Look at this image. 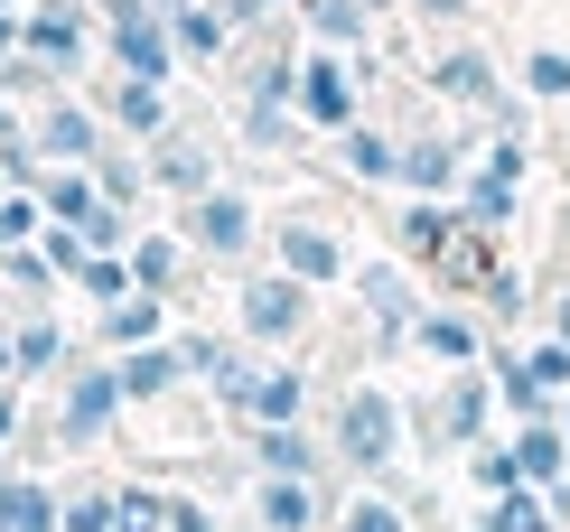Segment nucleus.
<instances>
[{"label":"nucleus","mask_w":570,"mask_h":532,"mask_svg":"<svg viewBox=\"0 0 570 532\" xmlns=\"http://www.w3.org/2000/svg\"><path fill=\"white\" fill-rule=\"evenodd\" d=\"M524 178H533V140H487L468 159V187H459V215L478 234H505L514 206H524Z\"/></svg>","instance_id":"1a4fd4ad"},{"label":"nucleus","mask_w":570,"mask_h":532,"mask_svg":"<svg viewBox=\"0 0 570 532\" xmlns=\"http://www.w3.org/2000/svg\"><path fill=\"white\" fill-rule=\"evenodd\" d=\"M533 327H552L561 346H570V280H552V289H542V318H533Z\"/></svg>","instance_id":"603ef678"},{"label":"nucleus","mask_w":570,"mask_h":532,"mask_svg":"<svg viewBox=\"0 0 570 532\" xmlns=\"http://www.w3.org/2000/svg\"><path fill=\"white\" fill-rule=\"evenodd\" d=\"M561 280H570V187H561Z\"/></svg>","instance_id":"4d7b16f0"},{"label":"nucleus","mask_w":570,"mask_h":532,"mask_svg":"<svg viewBox=\"0 0 570 532\" xmlns=\"http://www.w3.org/2000/svg\"><path fill=\"white\" fill-rule=\"evenodd\" d=\"M19 131H29V112H19L10 93H0V140H19Z\"/></svg>","instance_id":"5fc2aeb1"},{"label":"nucleus","mask_w":570,"mask_h":532,"mask_svg":"<svg viewBox=\"0 0 570 532\" xmlns=\"http://www.w3.org/2000/svg\"><path fill=\"white\" fill-rule=\"evenodd\" d=\"M234 131H244V150H263V159L308 150V140H318V131L299 122V104H244V112H234Z\"/></svg>","instance_id":"2f4dec72"},{"label":"nucleus","mask_w":570,"mask_h":532,"mask_svg":"<svg viewBox=\"0 0 570 532\" xmlns=\"http://www.w3.org/2000/svg\"><path fill=\"white\" fill-rule=\"evenodd\" d=\"M0 280H10V289H19V299H29V308H47V299H57V289H66L57 272H47V253H38V244L0 253Z\"/></svg>","instance_id":"79ce46f5"},{"label":"nucleus","mask_w":570,"mask_h":532,"mask_svg":"<svg viewBox=\"0 0 570 532\" xmlns=\"http://www.w3.org/2000/svg\"><path fill=\"white\" fill-rule=\"evenodd\" d=\"M19 29H29V57L66 66V76H85V66L104 57V19H94V0H29Z\"/></svg>","instance_id":"9b49d317"},{"label":"nucleus","mask_w":570,"mask_h":532,"mask_svg":"<svg viewBox=\"0 0 570 532\" xmlns=\"http://www.w3.org/2000/svg\"><path fill=\"white\" fill-rule=\"evenodd\" d=\"M253 421H318V374H308L299 355H263V383H253L244 430Z\"/></svg>","instance_id":"b1692460"},{"label":"nucleus","mask_w":570,"mask_h":532,"mask_svg":"<svg viewBox=\"0 0 570 532\" xmlns=\"http://www.w3.org/2000/svg\"><path fill=\"white\" fill-rule=\"evenodd\" d=\"M552 421H561V440H570V393H561V411H552Z\"/></svg>","instance_id":"13d9d810"},{"label":"nucleus","mask_w":570,"mask_h":532,"mask_svg":"<svg viewBox=\"0 0 570 532\" xmlns=\"http://www.w3.org/2000/svg\"><path fill=\"white\" fill-rule=\"evenodd\" d=\"M0 197H10V178H0Z\"/></svg>","instance_id":"e2e57ef3"},{"label":"nucleus","mask_w":570,"mask_h":532,"mask_svg":"<svg viewBox=\"0 0 570 532\" xmlns=\"http://www.w3.org/2000/svg\"><path fill=\"white\" fill-rule=\"evenodd\" d=\"M495 244H505V234H478V225H459V234H449V253H440V262H431V272H421V280H431L440 299H468V308H478L487 272H495V262H505Z\"/></svg>","instance_id":"5701e85b"},{"label":"nucleus","mask_w":570,"mask_h":532,"mask_svg":"<svg viewBox=\"0 0 570 532\" xmlns=\"http://www.w3.org/2000/svg\"><path fill=\"white\" fill-rule=\"evenodd\" d=\"M514 85H524L533 93V104H570V57H561V47H533V57H524V76H514Z\"/></svg>","instance_id":"37998d69"},{"label":"nucleus","mask_w":570,"mask_h":532,"mask_svg":"<svg viewBox=\"0 0 570 532\" xmlns=\"http://www.w3.org/2000/svg\"><path fill=\"white\" fill-rule=\"evenodd\" d=\"M178 244L197 253V262H225V272H253V253L272 244V225H263V206L244 197V187H206L197 206H178Z\"/></svg>","instance_id":"39448f33"},{"label":"nucleus","mask_w":570,"mask_h":532,"mask_svg":"<svg viewBox=\"0 0 570 532\" xmlns=\"http://www.w3.org/2000/svg\"><path fill=\"white\" fill-rule=\"evenodd\" d=\"M94 187H104V206H122V215H140L159 197L150 187V159L131 150V140H104V159H94Z\"/></svg>","instance_id":"7c9ffc66"},{"label":"nucleus","mask_w":570,"mask_h":532,"mask_svg":"<svg viewBox=\"0 0 570 532\" xmlns=\"http://www.w3.org/2000/svg\"><path fill=\"white\" fill-rule=\"evenodd\" d=\"M131 234H140L131 215H122V206H104V215L85 225V244H94V253H131Z\"/></svg>","instance_id":"09e8293b"},{"label":"nucleus","mask_w":570,"mask_h":532,"mask_svg":"<svg viewBox=\"0 0 570 532\" xmlns=\"http://www.w3.org/2000/svg\"><path fill=\"white\" fill-rule=\"evenodd\" d=\"M140 159H150V187H159L169 206H197L206 187H225V150H216V131H206V122H187V112H178V122L159 131Z\"/></svg>","instance_id":"9d476101"},{"label":"nucleus","mask_w":570,"mask_h":532,"mask_svg":"<svg viewBox=\"0 0 570 532\" xmlns=\"http://www.w3.org/2000/svg\"><path fill=\"white\" fill-rule=\"evenodd\" d=\"M38 225H47V206H38V187H10V197H0V253H19V244H38Z\"/></svg>","instance_id":"a18cd8bd"},{"label":"nucleus","mask_w":570,"mask_h":532,"mask_svg":"<svg viewBox=\"0 0 570 532\" xmlns=\"http://www.w3.org/2000/svg\"><path fill=\"white\" fill-rule=\"evenodd\" d=\"M412 346H421V355H431V365L449 374V365H487L495 327H487L468 299H431V308H421V327H412Z\"/></svg>","instance_id":"aec40b11"},{"label":"nucleus","mask_w":570,"mask_h":532,"mask_svg":"<svg viewBox=\"0 0 570 532\" xmlns=\"http://www.w3.org/2000/svg\"><path fill=\"white\" fill-rule=\"evenodd\" d=\"M38 206H47V225H94V215H104V187H94V159L85 168H47L38 178Z\"/></svg>","instance_id":"c756f323"},{"label":"nucleus","mask_w":570,"mask_h":532,"mask_svg":"<svg viewBox=\"0 0 570 532\" xmlns=\"http://www.w3.org/2000/svg\"><path fill=\"white\" fill-rule=\"evenodd\" d=\"M272 262H281L291 280H308V289H346V280H355L346 225H337V215H318V206H299V215H272Z\"/></svg>","instance_id":"6e6552de"},{"label":"nucleus","mask_w":570,"mask_h":532,"mask_svg":"<svg viewBox=\"0 0 570 532\" xmlns=\"http://www.w3.org/2000/svg\"><path fill=\"white\" fill-rule=\"evenodd\" d=\"M244 504H253V532H327L337 523V476H244Z\"/></svg>","instance_id":"f8f14e48"},{"label":"nucleus","mask_w":570,"mask_h":532,"mask_svg":"<svg viewBox=\"0 0 570 532\" xmlns=\"http://www.w3.org/2000/svg\"><path fill=\"white\" fill-rule=\"evenodd\" d=\"M365 10H374V19H384V10H402V0H365Z\"/></svg>","instance_id":"bf43d9fd"},{"label":"nucleus","mask_w":570,"mask_h":532,"mask_svg":"<svg viewBox=\"0 0 570 532\" xmlns=\"http://www.w3.org/2000/svg\"><path fill=\"white\" fill-rule=\"evenodd\" d=\"M131 280L140 289H159V299H178V289H187V244H178V234H131Z\"/></svg>","instance_id":"72a5a7b5"},{"label":"nucleus","mask_w":570,"mask_h":532,"mask_svg":"<svg viewBox=\"0 0 570 532\" xmlns=\"http://www.w3.org/2000/svg\"><path fill=\"white\" fill-rule=\"evenodd\" d=\"M505 402H495V374L487 365H449L431 393H412V449L431 457H468L478 440H495Z\"/></svg>","instance_id":"f03ea898"},{"label":"nucleus","mask_w":570,"mask_h":532,"mask_svg":"<svg viewBox=\"0 0 570 532\" xmlns=\"http://www.w3.org/2000/svg\"><path fill=\"white\" fill-rule=\"evenodd\" d=\"M468 159H478V131H402V197H459Z\"/></svg>","instance_id":"dca6fc26"},{"label":"nucleus","mask_w":570,"mask_h":532,"mask_svg":"<svg viewBox=\"0 0 570 532\" xmlns=\"http://www.w3.org/2000/svg\"><path fill=\"white\" fill-rule=\"evenodd\" d=\"M47 411H57V449H66V457H94L112 430H122V411H131V402H122V374H112V355L85 346L76 365L57 374V402H47Z\"/></svg>","instance_id":"20e7f679"},{"label":"nucleus","mask_w":570,"mask_h":532,"mask_svg":"<svg viewBox=\"0 0 570 532\" xmlns=\"http://www.w3.org/2000/svg\"><path fill=\"white\" fill-rule=\"evenodd\" d=\"M327 532H412V504L393 486H355V495H337V523Z\"/></svg>","instance_id":"c9c22d12"},{"label":"nucleus","mask_w":570,"mask_h":532,"mask_svg":"<svg viewBox=\"0 0 570 532\" xmlns=\"http://www.w3.org/2000/svg\"><path fill=\"white\" fill-rule=\"evenodd\" d=\"M38 253H47V272H57L66 289H76V272H85V262H94V244H85L76 225H38Z\"/></svg>","instance_id":"49530a36"},{"label":"nucleus","mask_w":570,"mask_h":532,"mask_svg":"<svg viewBox=\"0 0 570 532\" xmlns=\"http://www.w3.org/2000/svg\"><path fill=\"white\" fill-rule=\"evenodd\" d=\"M468 486H478V495H514V486H524L514 440H478V449H468Z\"/></svg>","instance_id":"ea45409f"},{"label":"nucleus","mask_w":570,"mask_h":532,"mask_svg":"<svg viewBox=\"0 0 570 532\" xmlns=\"http://www.w3.org/2000/svg\"><path fill=\"white\" fill-rule=\"evenodd\" d=\"M57 532H112V476H76V486H57Z\"/></svg>","instance_id":"4c0bfd02"},{"label":"nucleus","mask_w":570,"mask_h":532,"mask_svg":"<svg viewBox=\"0 0 570 532\" xmlns=\"http://www.w3.org/2000/svg\"><path fill=\"white\" fill-rule=\"evenodd\" d=\"M244 476H337V457H327V430L318 421H253L244 430Z\"/></svg>","instance_id":"4468645a"},{"label":"nucleus","mask_w":570,"mask_h":532,"mask_svg":"<svg viewBox=\"0 0 570 532\" xmlns=\"http://www.w3.org/2000/svg\"><path fill=\"white\" fill-rule=\"evenodd\" d=\"M169 532H225V523H216V504H206V495H178L169 486Z\"/></svg>","instance_id":"8fccbe9b"},{"label":"nucleus","mask_w":570,"mask_h":532,"mask_svg":"<svg viewBox=\"0 0 570 532\" xmlns=\"http://www.w3.org/2000/svg\"><path fill=\"white\" fill-rule=\"evenodd\" d=\"M327 159H337L355 187H393V178H402V131H384V122H346L337 140H327Z\"/></svg>","instance_id":"bb28decb"},{"label":"nucleus","mask_w":570,"mask_h":532,"mask_svg":"<svg viewBox=\"0 0 570 532\" xmlns=\"http://www.w3.org/2000/svg\"><path fill=\"white\" fill-rule=\"evenodd\" d=\"M402 10H412L421 29H449V38H459L468 19H478V0H402Z\"/></svg>","instance_id":"de8ad7c7"},{"label":"nucleus","mask_w":570,"mask_h":532,"mask_svg":"<svg viewBox=\"0 0 570 532\" xmlns=\"http://www.w3.org/2000/svg\"><path fill=\"white\" fill-rule=\"evenodd\" d=\"M478 318H487L495 336H514V327H524V318H542V299H533V280L514 272V262H495V272H487V289H478Z\"/></svg>","instance_id":"473e14b6"},{"label":"nucleus","mask_w":570,"mask_h":532,"mask_svg":"<svg viewBox=\"0 0 570 532\" xmlns=\"http://www.w3.org/2000/svg\"><path fill=\"white\" fill-rule=\"evenodd\" d=\"M468 215H459V197H402V215H393V253L412 262V272H431V262L449 253V234H459Z\"/></svg>","instance_id":"393cba45"},{"label":"nucleus","mask_w":570,"mask_h":532,"mask_svg":"<svg viewBox=\"0 0 570 532\" xmlns=\"http://www.w3.org/2000/svg\"><path fill=\"white\" fill-rule=\"evenodd\" d=\"M478 532H561V523L542 486H514V495H478Z\"/></svg>","instance_id":"e433bc0d"},{"label":"nucleus","mask_w":570,"mask_h":532,"mask_svg":"<svg viewBox=\"0 0 570 532\" xmlns=\"http://www.w3.org/2000/svg\"><path fill=\"white\" fill-rule=\"evenodd\" d=\"M29 47V29H19V10H0V57H19Z\"/></svg>","instance_id":"864d4df0"},{"label":"nucleus","mask_w":570,"mask_h":532,"mask_svg":"<svg viewBox=\"0 0 570 532\" xmlns=\"http://www.w3.org/2000/svg\"><path fill=\"white\" fill-rule=\"evenodd\" d=\"M327 457H337V476H355V486H384V476L402 467V449H412V393H393V383H346L337 402H327Z\"/></svg>","instance_id":"f257e3e1"},{"label":"nucleus","mask_w":570,"mask_h":532,"mask_svg":"<svg viewBox=\"0 0 570 532\" xmlns=\"http://www.w3.org/2000/svg\"><path fill=\"white\" fill-rule=\"evenodd\" d=\"M104 66L112 76H150V85H178V38H169V19L159 10H140V19H112L104 29Z\"/></svg>","instance_id":"6ab92c4d"},{"label":"nucleus","mask_w":570,"mask_h":532,"mask_svg":"<svg viewBox=\"0 0 570 532\" xmlns=\"http://www.w3.org/2000/svg\"><path fill=\"white\" fill-rule=\"evenodd\" d=\"M76 289H85V299H94V308H112V299H131V289H140V280H131V262H122V253H94V262H85V272H76Z\"/></svg>","instance_id":"c03bdc74"},{"label":"nucleus","mask_w":570,"mask_h":532,"mask_svg":"<svg viewBox=\"0 0 570 532\" xmlns=\"http://www.w3.org/2000/svg\"><path fill=\"white\" fill-rule=\"evenodd\" d=\"M112 532H169V486L112 476Z\"/></svg>","instance_id":"58836bf2"},{"label":"nucleus","mask_w":570,"mask_h":532,"mask_svg":"<svg viewBox=\"0 0 570 532\" xmlns=\"http://www.w3.org/2000/svg\"><path fill=\"white\" fill-rule=\"evenodd\" d=\"M0 383H19V355H10V318H0Z\"/></svg>","instance_id":"6e6d98bb"},{"label":"nucleus","mask_w":570,"mask_h":532,"mask_svg":"<svg viewBox=\"0 0 570 532\" xmlns=\"http://www.w3.org/2000/svg\"><path fill=\"white\" fill-rule=\"evenodd\" d=\"M94 104H104L112 140H131V150H150V140L178 122V85H150V76H104V85H94Z\"/></svg>","instance_id":"f3484780"},{"label":"nucleus","mask_w":570,"mask_h":532,"mask_svg":"<svg viewBox=\"0 0 570 532\" xmlns=\"http://www.w3.org/2000/svg\"><path fill=\"white\" fill-rule=\"evenodd\" d=\"M10 355H19V383L29 393H57V374L76 365V327L57 318V308H10Z\"/></svg>","instance_id":"a211bd4d"},{"label":"nucleus","mask_w":570,"mask_h":532,"mask_svg":"<svg viewBox=\"0 0 570 532\" xmlns=\"http://www.w3.org/2000/svg\"><path fill=\"white\" fill-rule=\"evenodd\" d=\"M318 299L327 289H308V280L281 272V262H263V272L234 280V336H244L253 355H299L308 336H318Z\"/></svg>","instance_id":"7ed1b4c3"},{"label":"nucleus","mask_w":570,"mask_h":532,"mask_svg":"<svg viewBox=\"0 0 570 532\" xmlns=\"http://www.w3.org/2000/svg\"><path fill=\"white\" fill-rule=\"evenodd\" d=\"M178 318V299H159V289H131V299H112L104 318H94V346L104 355H131V346H159Z\"/></svg>","instance_id":"a878e982"},{"label":"nucleus","mask_w":570,"mask_h":532,"mask_svg":"<svg viewBox=\"0 0 570 532\" xmlns=\"http://www.w3.org/2000/svg\"><path fill=\"white\" fill-rule=\"evenodd\" d=\"M263 10H299V0H263Z\"/></svg>","instance_id":"052dcab7"},{"label":"nucleus","mask_w":570,"mask_h":532,"mask_svg":"<svg viewBox=\"0 0 570 532\" xmlns=\"http://www.w3.org/2000/svg\"><path fill=\"white\" fill-rule=\"evenodd\" d=\"M19 430H29V383H0V457H10Z\"/></svg>","instance_id":"3c124183"},{"label":"nucleus","mask_w":570,"mask_h":532,"mask_svg":"<svg viewBox=\"0 0 570 532\" xmlns=\"http://www.w3.org/2000/svg\"><path fill=\"white\" fill-rule=\"evenodd\" d=\"M29 140H38L47 168H85V159H104L112 122H104V104H94V93H57V104L29 112Z\"/></svg>","instance_id":"ddd939ff"},{"label":"nucleus","mask_w":570,"mask_h":532,"mask_svg":"<svg viewBox=\"0 0 570 532\" xmlns=\"http://www.w3.org/2000/svg\"><path fill=\"white\" fill-rule=\"evenodd\" d=\"M0 10H29V0H0Z\"/></svg>","instance_id":"680f3d73"},{"label":"nucleus","mask_w":570,"mask_h":532,"mask_svg":"<svg viewBox=\"0 0 570 532\" xmlns=\"http://www.w3.org/2000/svg\"><path fill=\"white\" fill-rule=\"evenodd\" d=\"M299 38L308 47H337V57H374V10L365 0H299Z\"/></svg>","instance_id":"cd10ccee"},{"label":"nucleus","mask_w":570,"mask_h":532,"mask_svg":"<svg viewBox=\"0 0 570 532\" xmlns=\"http://www.w3.org/2000/svg\"><path fill=\"white\" fill-rule=\"evenodd\" d=\"M514 355H524V374L542 383V393H570V346L552 327H533V336H514Z\"/></svg>","instance_id":"a19ab883"},{"label":"nucleus","mask_w":570,"mask_h":532,"mask_svg":"<svg viewBox=\"0 0 570 532\" xmlns=\"http://www.w3.org/2000/svg\"><path fill=\"white\" fill-rule=\"evenodd\" d=\"M291 104L318 140H337L346 122H365V66L337 57V47H308L299 38V76H291Z\"/></svg>","instance_id":"0eeeda50"},{"label":"nucleus","mask_w":570,"mask_h":532,"mask_svg":"<svg viewBox=\"0 0 570 532\" xmlns=\"http://www.w3.org/2000/svg\"><path fill=\"white\" fill-rule=\"evenodd\" d=\"M505 440H514V467H524V486L552 495L561 476H570V440H561V421H514Z\"/></svg>","instance_id":"c85d7f7f"},{"label":"nucleus","mask_w":570,"mask_h":532,"mask_svg":"<svg viewBox=\"0 0 570 532\" xmlns=\"http://www.w3.org/2000/svg\"><path fill=\"white\" fill-rule=\"evenodd\" d=\"M159 19H169V38H178V57L187 66H225L234 57V19H225V0H159Z\"/></svg>","instance_id":"4be33fe9"},{"label":"nucleus","mask_w":570,"mask_h":532,"mask_svg":"<svg viewBox=\"0 0 570 532\" xmlns=\"http://www.w3.org/2000/svg\"><path fill=\"white\" fill-rule=\"evenodd\" d=\"M355 308H365V346L374 355H402V346H412V327H421V308H431V299H421V272H412V262H402V253H374V262H355Z\"/></svg>","instance_id":"423d86ee"},{"label":"nucleus","mask_w":570,"mask_h":532,"mask_svg":"<svg viewBox=\"0 0 570 532\" xmlns=\"http://www.w3.org/2000/svg\"><path fill=\"white\" fill-rule=\"evenodd\" d=\"M0 93H10L19 112H38V104H57V93H76V76H66V66H47V57H29V47H19V57H0Z\"/></svg>","instance_id":"f704fd0d"},{"label":"nucleus","mask_w":570,"mask_h":532,"mask_svg":"<svg viewBox=\"0 0 570 532\" xmlns=\"http://www.w3.org/2000/svg\"><path fill=\"white\" fill-rule=\"evenodd\" d=\"M112 374H122V402H131V411H159V402H178L187 383H197V374H187V355H178V327L159 336V346L112 355Z\"/></svg>","instance_id":"412c9836"},{"label":"nucleus","mask_w":570,"mask_h":532,"mask_svg":"<svg viewBox=\"0 0 570 532\" xmlns=\"http://www.w3.org/2000/svg\"><path fill=\"white\" fill-rule=\"evenodd\" d=\"M421 85H431L449 112H487V104H505V93H514V85H505V66H495L478 38H449L440 57L421 66Z\"/></svg>","instance_id":"2eb2a0df"}]
</instances>
